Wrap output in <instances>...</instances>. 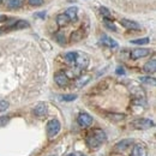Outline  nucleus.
<instances>
[{
    "label": "nucleus",
    "instance_id": "1",
    "mask_svg": "<svg viewBox=\"0 0 156 156\" xmlns=\"http://www.w3.org/2000/svg\"><path fill=\"white\" fill-rule=\"evenodd\" d=\"M106 140V133L102 131V130H95L93 131L88 138H87V142H88V145L90 149L93 150H96L98 149Z\"/></svg>",
    "mask_w": 156,
    "mask_h": 156
},
{
    "label": "nucleus",
    "instance_id": "2",
    "mask_svg": "<svg viewBox=\"0 0 156 156\" xmlns=\"http://www.w3.org/2000/svg\"><path fill=\"white\" fill-rule=\"evenodd\" d=\"M132 126L135 129H138V130H148V129H150V127L154 126V121L150 120V119H145V118L137 119V120H135L132 122Z\"/></svg>",
    "mask_w": 156,
    "mask_h": 156
},
{
    "label": "nucleus",
    "instance_id": "3",
    "mask_svg": "<svg viewBox=\"0 0 156 156\" xmlns=\"http://www.w3.org/2000/svg\"><path fill=\"white\" fill-rule=\"evenodd\" d=\"M60 131V122H59L57 119L54 120H51L48 124H47V133L49 138H53L59 133Z\"/></svg>",
    "mask_w": 156,
    "mask_h": 156
},
{
    "label": "nucleus",
    "instance_id": "4",
    "mask_svg": "<svg viewBox=\"0 0 156 156\" xmlns=\"http://www.w3.org/2000/svg\"><path fill=\"white\" fill-rule=\"evenodd\" d=\"M131 156H148V148L143 143H136L132 149Z\"/></svg>",
    "mask_w": 156,
    "mask_h": 156
},
{
    "label": "nucleus",
    "instance_id": "5",
    "mask_svg": "<svg viewBox=\"0 0 156 156\" xmlns=\"http://www.w3.org/2000/svg\"><path fill=\"white\" fill-rule=\"evenodd\" d=\"M75 65L77 66L78 69H85L88 65H89V58L87 54L84 53H79L77 52V58H76V61H75Z\"/></svg>",
    "mask_w": 156,
    "mask_h": 156
},
{
    "label": "nucleus",
    "instance_id": "6",
    "mask_svg": "<svg viewBox=\"0 0 156 156\" xmlns=\"http://www.w3.org/2000/svg\"><path fill=\"white\" fill-rule=\"evenodd\" d=\"M94 119L91 115H89L88 113H80L77 118V122L82 126V127H88L93 124Z\"/></svg>",
    "mask_w": 156,
    "mask_h": 156
},
{
    "label": "nucleus",
    "instance_id": "7",
    "mask_svg": "<svg viewBox=\"0 0 156 156\" xmlns=\"http://www.w3.org/2000/svg\"><path fill=\"white\" fill-rule=\"evenodd\" d=\"M150 49L148 48H136L131 52V58L132 59H139V58H144L147 55L150 54Z\"/></svg>",
    "mask_w": 156,
    "mask_h": 156
},
{
    "label": "nucleus",
    "instance_id": "8",
    "mask_svg": "<svg viewBox=\"0 0 156 156\" xmlns=\"http://www.w3.org/2000/svg\"><path fill=\"white\" fill-rule=\"evenodd\" d=\"M54 80H55V83L58 84L59 87H66V85L69 84V77H67L66 73H64V72H58V73H55Z\"/></svg>",
    "mask_w": 156,
    "mask_h": 156
},
{
    "label": "nucleus",
    "instance_id": "9",
    "mask_svg": "<svg viewBox=\"0 0 156 156\" xmlns=\"http://www.w3.org/2000/svg\"><path fill=\"white\" fill-rule=\"evenodd\" d=\"M131 145H132V140H131V139H124V140H120L118 144H115L114 150H115V151H125V150H127Z\"/></svg>",
    "mask_w": 156,
    "mask_h": 156
},
{
    "label": "nucleus",
    "instance_id": "10",
    "mask_svg": "<svg viewBox=\"0 0 156 156\" xmlns=\"http://www.w3.org/2000/svg\"><path fill=\"white\" fill-rule=\"evenodd\" d=\"M121 24L127 28V29H131V30H139L140 29V25L133 22V20H121Z\"/></svg>",
    "mask_w": 156,
    "mask_h": 156
},
{
    "label": "nucleus",
    "instance_id": "11",
    "mask_svg": "<svg viewBox=\"0 0 156 156\" xmlns=\"http://www.w3.org/2000/svg\"><path fill=\"white\" fill-rule=\"evenodd\" d=\"M101 42L105 44V46H107V47H111V48H117L118 47V42L115 40L111 39L109 36H107V35H103L102 37H101Z\"/></svg>",
    "mask_w": 156,
    "mask_h": 156
},
{
    "label": "nucleus",
    "instance_id": "12",
    "mask_svg": "<svg viewBox=\"0 0 156 156\" xmlns=\"http://www.w3.org/2000/svg\"><path fill=\"white\" fill-rule=\"evenodd\" d=\"M34 113H35V115H37V117L44 115V114L47 113V106H46L44 103H39V105L34 108Z\"/></svg>",
    "mask_w": 156,
    "mask_h": 156
},
{
    "label": "nucleus",
    "instance_id": "13",
    "mask_svg": "<svg viewBox=\"0 0 156 156\" xmlns=\"http://www.w3.org/2000/svg\"><path fill=\"white\" fill-rule=\"evenodd\" d=\"M144 71L148 72V73H154L156 71V61L155 59H151L150 61H148L145 65H144Z\"/></svg>",
    "mask_w": 156,
    "mask_h": 156
},
{
    "label": "nucleus",
    "instance_id": "14",
    "mask_svg": "<svg viewBox=\"0 0 156 156\" xmlns=\"http://www.w3.org/2000/svg\"><path fill=\"white\" fill-rule=\"evenodd\" d=\"M77 11H78L77 7H75V6H73V7H69V9L66 10V13H65V15H66L71 20H77Z\"/></svg>",
    "mask_w": 156,
    "mask_h": 156
},
{
    "label": "nucleus",
    "instance_id": "15",
    "mask_svg": "<svg viewBox=\"0 0 156 156\" xmlns=\"http://www.w3.org/2000/svg\"><path fill=\"white\" fill-rule=\"evenodd\" d=\"M90 79H91V77H90L89 75H83V76H80V77H79L77 80H76V85L80 88V87L85 85V84H87V83H88Z\"/></svg>",
    "mask_w": 156,
    "mask_h": 156
},
{
    "label": "nucleus",
    "instance_id": "16",
    "mask_svg": "<svg viewBox=\"0 0 156 156\" xmlns=\"http://www.w3.org/2000/svg\"><path fill=\"white\" fill-rule=\"evenodd\" d=\"M77 58V52H70V53H66L65 54V60L66 62L71 64V65H75V61Z\"/></svg>",
    "mask_w": 156,
    "mask_h": 156
},
{
    "label": "nucleus",
    "instance_id": "17",
    "mask_svg": "<svg viewBox=\"0 0 156 156\" xmlns=\"http://www.w3.org/2000/svg\"><path fill=\"white\" fill-rule=\"evenodd\" d=\"M57 22H58V24L60 27H64V25H66V24H69V22H70V18L65 15V13H61V15H59L58 17H57Z\"/></svg>",
    "mask_w": 156,
    "mask_h": 156
},
{
    "label": "nucleus",
    "instance_id": "18",
    "mask_svg": "<svg viewBox=\"0 0 156 156\" xmlns=\"http://www.w3.org/2000/svg\"><path fill=\"white\" fill-rule=\"evenodd\" d=\"M82 37H83V31L82 30H78V31H75L71 35V41L72 42H77L79 40H82Z\"/></svg>",
    "mask_w": 156,
    "mask_h": 156
},
{
    "label": "nucleus",
    "instance_id": "19",
    "mask_svg": "<svg viewBox=\"0 0 156 156\" xmlns=\"http://www.w3.org/2000/svg\"><path fill=\"white\" fill-rule=\"evenodd\" d=\"M6 2H7V6L11 9H16L20 6V0H6Z\"/></svg>",
    "mask_w": 156,
    "mask_h": 156
},
{
    "label": "nucleus",
    "instance_id": "20",
    "mask_svg": "<svg viewBox=\"0 0 156 156\" xmlns=\"http://www.w3.org/2000/svg\"><path fill=\"white\" fill-rule=\"evenodd\" d=\"M140 82H142V83H147V84H151V85H154V84H155V78L140 77Z\"/></svg>",
    "mask_w": 156,
    "mask_h": 156
},
{
    "label": "nucleus",
    "instance_id": "21",
    "mask_svg": "<svg viewBox=\"0 0 156 156\" xmlns=\"http://www.w3.org/2000/svg\"><path fill=\"white\" fill-rule=\"evenodd\" d=\"M133 44H147L149 43V39L148 37H144V39H139V40H133L131 41Z\"/></svg>",
    "mask_w": 156,
    "mask_h": 156
},
{
    "label": "nucleus",
    "instance_id": "22",
    "mask_svg": "<svg viewBox=\"0 0 156 156\" xmlns=\"http://www.w3.org/2000/svg\"><path fill=\"white\" fill-rule=\"evenodd\" d=\"M9 108V102L5 100H0V112H4Z\"/></svg>",
    "mask_w": 156,
    "mask_h": 156
},
{
    "label": "nucleus",
    "instance_id": "23",
    "mask_svg": "<svg viewBox=\"0 0 156 156\" xmlns=\"http://www.w3.org/2000/svg\"><path fill=\"white\" fill-rule=\"evenodd\" d=\"M77 98V95H73V94H70V95H64V96H61V100H64V101H73V100H76Z\"/></svg>",
    "mask_w": 156,
    "mask_h": 156
},
{
    "label": "nucleus",
    "instance_id": "24",
    "mask_svg": "<svg viewBox=\"0 0 156 156\" xmlns=\"http://www.w3.org/2000/svg\"><path fill=\"white\" fill-rule=\"evenodd\" d=\"M55 39H57V41H58L60 44H64V43H65V36H64L62 33H58V34L55 35Z\"/></svg>",
    "mask_w": 156,
    "mask_h": 156
},
{
    "label": "nucleus",
    "instance_id": "25",
    "mask_svg": "<svg viewBox=\"0 0 156 156\" xmlns=\"http://www.w3.org/2000/svg\"><path fill=\"white\" fill-rule=\"evenodd\" d=\"M100 10H101V13L103 15V17H105L106 20H107V18H111V12H109L106 7H101Z\"/></svg>",
    "mask_w": 156,
    "mask_h": 156
},
{
    "label": "nucleus",
    "instance_id": "26",
    "mask_svg": "<svg viewBox=\"0 0 156 156\" xmlns=\"http://www.w3.org/2000/svg\"><path fill=\"white\" fill-rule=\"evenodd\" d=\"M106 27L108 28V29H111V30H113V31H117V28H115V25L113 24V23H111V22H108V20H106Z\"/></svg>",
    "mask_w": 156,
    "mask_h": 156
},
{
    "label": "nucleus",
    "instance_id": "27",
    "mask_svg": "<svg viewBox=\"0 0 156 156\" xmlns=\"http://www.w3.org/2000/svg\"><path fill=\"white\" fill-rule=\"evenodd\" d=\"M29 4L33 6H40L43 4V0H29Z\"/></svg>",
    "mask_w": 156,
    "mask_h": 156
},
{
    "label": "nucleus",
    "instance_id": "28",
    "mask_svg": "<svg viewBox=\"0 0 156 156\" xmlns=\"http://www.w3.org/2000/svg\"><path fill=\"white\" fill-rule=\"evenodd\" d=\"M9 121H10V118L9 117H1L0 118V126H5Z\"/></svg>",
    "mask_w": 156,
    "mask_h": 156
},
{
    "label": "nucleus",
    "instance_id": "29",
    "mask_svg": "<svg viewBox=\"0 0 156 156\" xmlns=\"http://www.w3.org/2000/svg\"><path fill=\"white\" fill-rule=\"evenodd\" d=\"M109 118H111V120H121L122 118H124V115L122 114H111L109 115Z\"/></svg>",
    "mask_w": 156,
    "mask_h": 156
},
{
    "label": "nucleus",
    "instance_id": "30",
    "mask_svg": "<svg viewBox=\"0 0 156 156\" xmlns=\"http://www.w3.org/2000/svg\"><path fill=\"white\" fill-rule=\"evenodd\" d=\"M117 73L118 75H124V73H125V71H124V69H122V67H118Z\"/></svg>",
    "mask_w": 156,
    "mask_h": 156
},
{
    "label": "nucleus",
    "instance_id": "31",
    "mask_svg": "<svg viewBox=\"0 0 156 156\" xmlns=\"http://www.w3.org/2000/svg\"><path fill=\"white\" fill-rule=\"evenodd\" d=\"M69 156H83V155H82V153L76 151V153H73V154H71V155H69Z\"/></svg>",
    "mask_w": 156,
    "mask_h": 156
},
{
    "label": "nucleus",
    "instance_id": "32",
    "mask_svg": "<svg viewBox=\"0 0 156 156\" xmlns=\"http://www.w3.org/2000/svg\"><path fill=\"white\" fill-rule=\"evenodd\" d=\"M37 16H39V17H41V18H44V17H46V13H44V12H40Z\"/></svg>",
    "mask_w": 156,
    "mask_h": 156
},
{
    "label": "nucleus",
    "instance_id": "33",
    "mask_svg": "<svg viewBox=\"0 0 156 156\" xmlns=\"http://www.w3.org/2000/svg\"><path fill=\"white\" fill-rule=\"evenodd\" d=\"M4 20H6V17H5V16H1V15H0V22H4Z\"/></svg>",
    "mask_w": 156,
    "mask_h": 156
},
{
    "label": "nucleus",
    "instance_id": "34",
    "mask_svg": "<svg viewBox=\"0 0 156 156\" xmlns=\"http://www.w3.org/2000/svg\"><path fill=\"white\" fill-rule=\"evenodd\" d=\"M1 2H2V0H0V4H1Z\"/></svg>",
    "mask_w": 156,
    "mask_h": 156
}]
</instances>
